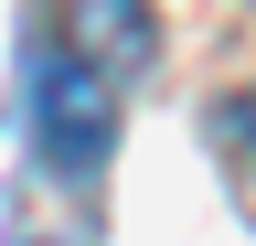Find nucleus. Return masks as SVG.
I'll return each mask as SVG.
<instances>
[{"label": "nucleus", "instance_id": "f257e3e1", "mask_svg": "<svg viewBox=\"0 0 256 246\" xmlns=\"http://www.w3.org/2000/svg\"><path fill=\"white\" fill-rule=\"evenodd\" d=\"M32 150H43V171L54 182H86L107 171V150H118V86L75 65V54H43L32 65Z\"/></svg>", "mask_w": 256, "mask_h": 246}, {"label": "nucleus", "instance_id": "f03ea898", "mask_svg": "<svg viewBox=\"0 0 256 246\" xmlns=\"http://www.w3.org/2000/svg\"><path fill=\"white\" fill-rule=\"evenodd\" d=\"M54 54H75L107 86H128L150 65V0H54Z\"/></svg>", "mask_w": 256, "mask_h": 246}, {"label": "nucleus", "instance_id": "7ed1b4c3", "mask_svg": "<svg viewBox=\"0 0 256 246\" xmlns=\"http://www.w3.org/2000/svg\"><path fill=\"white\" fill-rule=\"evenodd\" d=\"M246 129H256V97H246Z\"/></svg>", "mask_w": 256, "mask_h": 246}]
</instances>
